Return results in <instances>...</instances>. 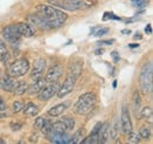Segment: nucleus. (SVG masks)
<instances>
[{"label": "nucleus", "mask_w": 153, "mask_h": 144, "mask_svg": "<svg viewBox=\"0 0 153 144\" xmlns=\"http://www.w3.org/2000/svg\"><path fill=\"white\" fill-rule=\"evenodd\" d=\"M58 89H59V86L57 82H52V84H50V86H44L42 89L37 94L38 98L40 101H47L57 94Z\"/></svg>", "instance_id": "nucleus-8"}, {"label": "nucleus", "mask_w": 153, "mask_h": 144, "mask_svg": "<svg viewBox=\"0 0 153 144\" xmlns=\"http://www.w3.org/2000/svg\"><path fill=\"white\" fill-rule=\"evenodd\" d=\"M110 140V124L108 122H105L101 124L100 131H99V142L100 143H107Z\"/></svg>", "instance_id": "nucleus-16"}, {"label": "nucleus", "mask_w": 153, "mask_h": 144, "mask_svg": "<svg viewBox=\"0 0 153 144\" xmlns=\"http://www.w3.org/2000/svg\"><path fill=\"white\" fill-rule=\"evenodd\" d=\"M50 2L57 5L59 7H62L68 11H78V10H84L87 4L84 0H51Z\"/></svg>", "instance_id": "nucleus-6"}, {"label": "nucleus", "mask_w": 153, "mask_h": 144, "mask_svg": "<svg viewBox=\"0 0 153 144\" xmlns=\"http://www.w3.org/2000/svg\"><path fill=\"white\" fill-rule=\"evenodd\" d=\"M96 54L97 55H102L104 54V49H102V48H98V49H96Z\"/></svg>", "instance_id": "nucleus-40"}, {"label": "nucleus", "mask_w": 153, "mask_h": 144, "mask_svg": "<svg viewBox=\"0 0 153 144\" xmlns=\"http://www.w3.org/2000/svg\"><path fill=\"white\" fill-rule=\"evenodd\" d=\"M61 122L65 124V126H66V129L67 130H72L73 128H74V120L73 118H71L70 116H65V117H62L61 118Z\"/></svg>", "instance_id": "nucleus-26"}, {"label": "nucleus", "mask_w": 153, "mask_h": 144, "mask_svg": "<svg viewBox=\"0 0 153 144\" xmlns=\"http://www.w3.org/2000/svg\"><path fill=\"white\" fill-rule=\"evenodd\" d=\"M91 33L96 36H102L108 33V28H106V27H93L91 29Z\"/></svg>", "instance_id": "nucleus-23"}, {"label": "nucleus", "mask_w": 153, "mask_h": 144, "mask_svg": "<svg viewBox=\"0 0 153 144\" xmlns=\"http://www.w3.org/2000/svg\"><path fill=\"white\" fill-rule=\"evenodd\" d=\"M62 71H64V68H62V66H60V65H56V66L51 67V68L48 69V72L46 73V76H45L46 83L57 82L58 79H59V77L61 76V74H62Z\"/></svg>", "instance_id": "nucleus-9"}, {"label": "nucleus", "mask_w": 153, "mask_h": 144, "mask_svg": "<svg viewBox=\"0 0 153 144\" xmlns=\"http://www.w3.org/2000/svg\"><path fill=\"white\" fill-rule=\"evenodd\" d=\"M45 68H46V60L40 57L34 63V67L32 69V73H31V77L33 80H38L40 77H42L44 75V72H45Z\"/></svg>", "instance_id": "nucleus-11"}, {"label": "nucleus", "mask_w": 153, "mask_h": 144, "mask_svg": "<svg viewBox=\"0 0 153 144\" xmlns=\"http://www.w3.org/2000/svg\"><path fill=\"white\" fill-rule=\"evenodd\" d=\"M114 39H111V40H100L99 42H97L98 45H105V46H111L114 43Z\"/></svg>", "instance_id": "nucleus-35"}, {"label": "nucleus", "mask_w": 153, "mask_h": 144, "mask_svg": "<svg viewBox=\"0 0 153 144\" xmlns=\"http://www.w3.org/2000/svg\"><path fill=\"white\" fill-rule=\"evenodd\" d=\"M27 87H28V84L26 83V82H24V81H19V82H17L16 83V87H14V89H13V93L16 94V95H24L26 91H27Z\"/></svg>", "instance_id": "nucleus-20"}, {"label": "nucleus", "mask_w": 153, "mask_h": 144, "mask_svg": "<svg viewBox=\"0 0 153 144\" xmlns=\"http://www.w3.org/2000/svg\"><path fill=\"white\" fill-rule=\"evenodd\" d=\"M45 117H38L37 120H36V122H34V128L36 129H41L42 126H44V123H45Z\"/></svg>", "instance_id": "nucleus-34"}, {"label": "nucleus", "mask_w": 153, "mask_h": 144, "mask_svg": "<svg viewBox=\"0 0 153 144\" xmlns=\"http://www.w3.org/2000/svg\"><path fill=\"white\" fill-rule=\"evenodd\" d=\"M51 126H52V123H51L50 121H45L44 126H42V128H41V130H42V132H44L45 136L51 131Z\"/></svg>", "instance_id": "nucleus-32"}, {"label": "nucleus", "mask_w": 153, "mask_h": 144, "mask_svg": "<svg viewBox=\"0 0 153 144\" xmlns=\"http://www.w3.org/2000/svg\"><path fill=\"white\" fill-rule=\"evenodd\" d=\"M17 27H18L19 34L21 36H25V37H31V36L34 35V31H33V28L31 27V25H28V24H25V22L17 24Z\"/></svg>", "instance_id": "nucleus-15"}, {"label": "nucleus", "mask_w": 153, "mask_h": 144, "mask_svg": "<svg viewBox=\"0 0 153 144\" xmlns=\"http://www.w3.org/2000/svg\"><path fill=\"white\" fill-rule=\"evenodd\" d=\"M140 137L141 138H144V140H149L150 137H151V135H152V131H151V128L150 126H143L141 129H140Z\"/></svg>", "instance_id": "nucleus-28"}, {"label": "nucleus", "mask_w": 153, "mask_h": 144, "mask_svg": "<svg viewBox=\"0 0 153 144\" xmlns=\"http://www.w3.org/2000/svg\"><path fill=\"white\" fill-rule=\"evenodd\" d=\"M16 83L17 82L14 81V77H11L10 75H7V76H4L0 80V88L4 90V91L11 93V91H13V89H14Z\"/></svg>", "instance_id": "nucleus-13"}, {"label": "nucleus", "mask_w": 153, "mask_h": 144, "mask_svg": "<svg viewBox=\"0 0 153 144\" xmlns=\"http://www.w3.org/2000/svg\"><path fill=\"white\" fill-rule=\"evenodd\" d=\"M22 108H24V102H21V101H16L13 103V106H12L13 112H19V111L22 110Z\"/></svg>", "instance_id": "nucleus-31"}, {"label": "nucleus", "mask_w": 153, "mask_h": 144, "mask_svg": "<svg viewBox=\"0 0 153 144\" xmlns=\"http://www.w3.org/2000/svg\"><path fill=\"white\" fill-rule=\"evenodd\" d=\"M121 130L124 134H128L132 130V122L130 117V111L127 107H123L121 110Z\"/></svg>", "instance_id": "nucleus-10"}, {"label": "nucleus", "mask_w": 153, "mask_h": 144, "mask_svg": "<svg viewBox=\"0 0 153 144\" xmlns=\"http://www.w3.org/2000/svg\"><path fill=\"white\" fill-rule=\"evenodd\" d=\"M5 109H6V103L2 100V97H0V111H4Z\"/></svg>", "instance_id": "nucleus-38"}, {"label": "nucleus", "mask_w": 153, "mask_h": 144, "mask_svg": "<svg viewBox=\"0 0 153 144\" xmlns=\"http://www.w3.org/2000/svg\"><path fill=\"white\" fill-rule=\"evenodd\" d=\"M152 76H153V65L152 62H147L144 65L140 72V89L144 94H150L152 91Z\"/></svg>", "instance_id": "nucleus-3"}, {"label": "nucleus", "mask_w": 153, "mask_h": 144, "mask_svg": "<svg viewBox=\"0 0 153 144\" xmlns=\"http://www.w3.org/2000/svg\"><path fill=\"white\" fill-rule=\"evenodd\" d=\"M11 57V54H10V51L7 49L6 45L0 40V61L1 62H7Z\"/></svg>", "instance_id": "nucleus-18"}, {"label": "nucleus", "mask_w": 153, "mask_h": 144, "mask_svg": "<svg viewBox=\"0 0 153 144\" xmlns=\"http://www.w3.org/2000/svg\"><path fill=\"white\" fill-rule=\"evenodd\" d=\"M145 32H146L147 34H152V27H151V25H147V26H146Z\"/></svg>", "instance_id": "nucleus-39"}, {"label": "nucleus", "mask_w": 153, "mask_h": 144, "mask_svg": "<svg viewBox=\"0 0 153 144\" xmlns=\"http://www.w3.org/2000/svg\"><path fill=\"white\" fill-rule=\"evenodd\" d=\"M111 55H112V59H113V61H114L115 63H117V62H119L120 56H119V53H118L117 51H113V52L111 53Z\"/></svg>", "instance_id": "nucleus-36"}, {"label": "nucleus", "mask_w": 153, "mask_h": 144, "mask_svg": "<svg viewBox=\"0 0 153 144\" xmlns=\"http://www.w3.org/2000/svg\"><path fill=\"white\" fill-rule=\"evenodd\" d=\"M67 106H68V103L57 104V106H54L53 108H51L50 110H48V115H50V116H53V117H56V116H60V115L66 110Z\"/></svg>", "instance_id": "nucleus-17"}, {"label": "nucleus", "mask_w": 153, "mask_h": 144, "mask_svg": "<svg viewBox=\"0 0 153 144\" xmlns=\"http://www.w3.org/2000/svg\"><path fill=\"white\" fill-rule=\"evenodd\" d=\"M78 75L76 74H73V73H67V77H66V80H65V82L62 83V86L58 89L57 91V95L58 97H64V96H66V95H68L73 88H74V84H76V80H78Z\"/></svg>", "instance_id": "nucleus-5"}, {"label": "nucleus", "mask_w": 153, "mask_h": 144, "mask_svg": "<svg viewBox=\"0 0 153 144\" xmlns=\"http://www.w3.org/2000/svg\"><path fill=\"white\" fill-rule=\"evenodd\" d=\"M66 130H67L66 126H65V124L61 121L54 122L51 126V131H54V132H66Z\"/></svg>", "instance_id": "nucleus-21"}, {"label": "nucleus", "mask_w": 153, "mask_h": 144, "mask_svg": "<svg viewBox=\"0 0 153 144\" xmlns=\"http://www.w3.org/2000/svg\"><path fill=\"white\" fill-rule=\"evenodd\" d=\"M21 126H21L20 123H12V124H11V128H12L13 131H18V130H20Z\"/></svg>", "instance_id": "nucleus-37"}, {"label": "nucleus", "mask_w": 153, "mask_h": 144, "mask_svg": "<svg viewBox=\"0 0 153 144\" xmlns=\"http://www.w3.org/2000/svg\"><path fill=\"white\" fill-rule=\"evenodd\" d=\"M30 71V62L26 59H20L8 67V75L11 77H20Z\"/></svg>", "instance_id": "nucleus-4"}, {"label": "nucleus", "mask_w": 153, "mask_h": 144, "mask_svg": "<svg viewBox=\"0 0 153 144\" xmlns=\"http://www.w3.org/2000/svg\"><path fill=\"white\" fill-rule=\"evenodd\" d=\"M46 84V81H45V79H42V77H40L38 80H34V82L31 84V86H28L27 87V93L30 94V95H36V94H38L40 90L42 89V87Z\"/></svg>", "instance_id": "nucleus-14"}, {"label": "nucleus", "mask_w": 153, "mask_h": 144, "mask_svg": "<svg viewBox=\"0 0 153 144\" xmlns=\"http://www.w3.org/2000/svg\"><path fill=\"white\" fill-rule=\"evenodd\" d=\"M97 103V97L93 93H86V94H82L76 103L73 107V111L76 115H86L88 114L92 109L94 108Z\"/></svg>", "instance_id": "nucleus-2"}, {"label": "nucleus", "mask_w": 153, "mask_h": 144, "mask_svg": "<svg viewBox=\"0 0 153 144\" xmlns=\"http://www.w3.org/2000/svg\"><path fill=\"white\" fill-rule=\"evenodd\" d=\"M131 4L137 8H144L149 5V0H131Z\"/></svg>", "instance_id": "nucleus-30"}, {"label": "nucleus", "mask_w": 153, "mask_h": 144, "mask_svg": "<svg viewBox=\"0 0 153 144\" xmlns=\"http://www.w3.org/2000/svg\"><path fill=\"white\" fill-rule=\"evenodd\" d=\"M2 36L7 42L16 43V42H19V39L21 35L19 34L17 25H10L2 29Z\"/></svg>", "instance_id": "nucleus-7"}, {"label": "nucleus", "mask_w": 153, "mask_h": 144, "mask_svg": "<svg viewBox=\"0 0 153 144\" xmlns=\"http://www.w3.org/2000/svg\"><path fill=\"white\" fill-rule=\"evenodd\" d=\"M140 104H141L140 96H139L138 91H134V94H133V108H134V110H135V114H138V110L140 109Z\"/></svg>", "instance_id": "nucleus-29"}, {"label": "nucleus", "mask_w": 153, "mask_h": 144, "mask_svg": "<svg viewBox=\"0 0 153 144\" xmlns=\"http://www.w3.org/2000/svg\"><path fill=\"white\" fill-rule=\"evenodd\" d=\"M121 33H125V34H130V33H131V31H130V29H123V31H121Z\"/></svg>", "instance_id": "nucleus-42"}, {"label": "nucleus", "mask_w": 153, "mask_h": 144, "mask_svg": "<svg viewBox=\"0 0 153 144\" xmlns=\"http://www.w3.org/2000/svg\"><path fill=\"white\" fill-rule=\"evenodd\" d=\"M126 135H127V141L130 143H139L140 140H141L140 134L139 132H135V131H132V130L128 134H126Z\"/></svg>", "instance_id": "nucleus-22"}, {"label": "nucleus", "mask_w": 153, "mask_h": 144, "mask_svg": "<svg viewBox=\"0 0 153 144\" xmlns=\"http://www.w3.org/2000/svg\"><path fill=\"white\" fill-rule=\"evenodd\" d=\"M47 138L56 144H66L70 141V136L66 135V132H54V131H50L47 135Z\"/></svg>", "instance_id": "nucleus-12"}, {"label": "nucleus", "mask_w": 153, "mask_h": 144, "mask_svg": "<svg viewBox=\"0 0 153 144\" xmlns=\"http://www.w3.org/2000/svg\"><path fill=\"white\" fill-rule=\"evenodd\" d=\"M22 109H24V114L27 115V116H36V115H38L39 112L38 107L34 103H28V104L24 106Z\"/></svg>", "instance_id": "nucleus-19"}, {"label": "nucleus", "mask_w": 153, "mask_h": 144, "mask_svg": "<svg viewBox=\"0 0 153 144\" xmlns=\"http://www.w3.org/2000/svg\"><path fill=\"white\" fill-rule=\"evenodd\" d=\"M118 131H119V128H118L117 124H114L112 129H110V137H111L112 140H115V138L118 137Z\"/></svg>", "instance_id": "nucleus-33"}, {"label": "nucleus", "mask_w": 153, "mask_h": 144, "mask_svg": "<svg viewBox=\"0 0 153 144\" xmlns=\"http://www.w3.org/2000/svg\"><path fill=\"white\" fill-rule=\"evenodd\" d=\"M140 116L143 118H149L150 122H152V108L151 107H145L144 109H141V112H140Z\"/></svg>", "instance_id": "nucleus-27"}, {"label": "nucleus", "mask_w": 153, "mask_h": 144, "mask_svg": "<svg viewBox=\"0 0 153 144\" xmlns=\"http://www.w3.org/2000/svg\"><path fill=\"white\" fill-rule=\"evenodd\" d=\"M81 143H100L99 142V134H92L91 132V135L90 136H87L86 138H84L82 141H81Z\"/></svg>", "instance_id": "nucleus-25"}, {"label": "nucleus", "mask_w": 153, "mask_h": 144, "mask_svg": "<svg viewBox=\"0 0 153 144\" xmlns=\"http://www.w3.org/2000/svg\"><path fill=\"white\" fill-rule=\"evenodd\" d=\"M66 20V13L47 5H39L36 8V13L28 17V21L40 29H52L61 27Z\"/></svg>", "instance_id": "nucleus-1"}, {"label": "nucleus", "mask_w": 153, "mask_h": 144, "mask_svg": "<svg viewBox=\"0 0 153 144\" xmlns=\"http://www.w3.org/2000/svg\"><path fill=\"white\" fill-rule=\"evenodd\" d=\"M138 46H139L138 43H135V45H130V47H131V48H135V47H138Z\"/></svg>", "instance_id": "nucleus-43"}, {"label": "nucleus", "mask_w": 153, "mask_h": 144, "mask_svg": "<svg viewBox=\"0 0 153 144\" xmlns=\"http://www.w3.org/2000/svg\"><path fill=\"white\" fill-rule=\"evenodd\" d=\"M82 134H84V130H78L76 134L70 138V141H68V143H81V141H82Z\"/></svg>", "instance_id": "nucleus-24"}, {"label": "nucleus", "mask_w": 153, "mask_h": 144, "mask_svg": "<svg viewBox=\"0 0 153 144\" xmlns=\"http://www.w3.org/2000/svg\"><path fill=\"white\" fill-rule=\"evenodd\" d=\"M141 37H143V36L140 35V34H139V33H137V35H134V39H135V40H140V39H141Z\"/></svg>", "instance_id": "nucleus-41"}]
</instances>
